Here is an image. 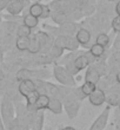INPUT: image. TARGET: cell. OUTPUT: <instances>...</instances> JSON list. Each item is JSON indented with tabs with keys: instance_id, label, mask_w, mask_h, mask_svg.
<instances>
[{
	"instance_id": "obj_3",
	"label": "cell",
	"mask_w": 120,
	"mask_h": 130,
	"mask_svg": "<svg viewBox=\"0 0 120 130\" xmlns=\"http://www.w3.org/2000/svg\"><path fill=\"white\" fill-rule=\"evenodd\" d=\"M53 45L64 50V51L67 50V51L71 52L77 51L80 46L79 43L77 41L76 37H73V36H59V37H55Z\"/></svg>"
},
{
	"instance_id": "obj_26",
	"label": "cell",
	"mask_w": 120,
	"mask_h": 130,
	"mask_svg": "<svg viewBox=\"0 0 120 130\" xmlns=\"http://www.w3.org/2000/svg\"><path fill=\"white\" fill-rule=\"evenodd\" d=\"M38 96H39L38 91H33V92L28 93L27 96L25 97V99H26V105H34V103L37 102V99H38Z\"/></svg>"
},
{
	"instance_id": "obj_5",
	"label": "cell",
	"mask_w": 120,
	"mask_h": 130,
	"mask_svg": "<svg viewBox=\"0 0 120 130\" xmlns=\"http://www.w3.org/2000/svg\"><path fill=\"white\" fill-rule=\"evenodd\" d=\"M37 36V39L39 41V45H40V52L41 53H44L46 55L48 51H50V48L53 46V38L50 33H47L46 31H39L38 33H35Z\"/></svg>"
},
{
	"instance_id": "obj_18",
	"label": "cell",
	"mask_w": 120,
	"mask_h": 130,
	"mask_svg": "<svg viewBox=\"0 0 120 130\" xmlns=\"http://www.w3.org/2000/svg\"><path fill=\"white\" fill-rule=\"evenodd\" d=\"M41 13H42V4L40 3H33L28 7V14H31L35 18H40Z\"/></svg>"
},
{
	"instance_id": "obj_23",
	"label": "cell",
	"mask_w": 120,
	"mask_h": 130,
	"mask_svg": "<svg viewBox=\"0 0 120 130\" xmlns=\"http://www.w3.org/2000/svg\"><path fill=\"white\" fill-rule=\"evenodd\" d=\"M95 44L101 45L103 47L108 46V44H110V37H108V34L104 33V32H100L95 38Z\"/></svg>"
},
{
	"instance_id": "obj_4",
	"label": "cell",
	"mask_w": 120,
	"mask_h": 130,
	"mask_svg": "<svg viewBox=\"0 0 120 130\" xmlns=\"http://www.w3.org/2000/svg\"><path fill=\"white\" fill-rule=\"evenodd\" d=\"M52 12H64V13H69L73 10L77 8L76 0H54L50 5Z\"/></svg>"
},
{
	"instance_id": "obj_28",
	"label": "cell",
	"mask_w": 120,
	"mask_h": 130,
	"mask_svg": "<svg viewBox=\"0 0 120 130\" xmlns=\"http://www.w3.org/2000/svg\"><path fill=\"white\" fill-rule=\"evenodd\" d=\"M111 26L113 28L114 32L120 33V15H117L112 19V23H111Z\"/></svg>"
},
{
	"instance_id": "obj_10",
	"label": "cell",
	"mask_w": 120,
	"mask_h": 130,
	"mask_svg": "<svg viewBox=\"0 0 120 130\" xmlns=\"http://www.w3.org/2000/svg\"><path fill=\"white\" fill-rule=\"evenodd\" d=\"M88 101L92 105L100 106L106 102V93H105V91H103V90H100L97 88V89L88 96Z\"/></svg>"
},
{
	"instance_id": "obj_1",
	"label": "cell",
	"mask_w": 120,
	"mask_h": 130,
	"mask_svg": "<svg viewBox=\"0 0 120 130\" xmlns=\"http://www.w3.org/2000/svg\"><path fill=\"white\" fill-rule=\"evenodd\" d=\"M53 77L57 79V82H59L60 85L64 86H76V77L72 76L67 70H66L62 65H57L53 69Z\"/></svg>"
},
{
	"instance_id": "obj_2",
	"label": "cell",
	"mask_w": 120,
	"mask_h": 130,
	"mask_svg": "<svg viewBox=\"0 0 120 130\" xmlns=\"http://www.w3.org/2000/svg\"><path fill=\"white\" fill-rule=\"evenodd\" d=\"M14 115H15V110H14V105L12 101L7 97H4L1 99V103H0V116H1V120L5 124V128L8 127L11 122L15 118Z\"/></svg>"
},
{
	"instance_id": "obj_33",
	"label": "cell",
	"mask_w": 120,
	"mask_h": 130,
	"mask_svg": "<svg viewBox=\"0 0 120 130\" xmlns=\"http://www.w3.org/2000/svg\"><path fill=\"white\" fill-rule=\"evenodd\" d=\"M59 130H77L74 127H71V125H68V127H64V128H60Z\"/></svg>"
},
{
	"instance_id": "obj_29",
	"label": "cell",
	"mask_w": 120,
	"mask_h": 130,
	"mask_svg": "<svg viewBox=\"0 0 120 130\" xmlns=\"http://www.w3.org/2000/svg\"><path fill=\"white\" fill-rule=\"evenodd\" d=\"M51 13L52 11L51 8H50V6L48 5H42V13H41L40 18L41 19H47V18L51 17Z\"/></svg>"
},
{
	"instance_id": "obj_20",
	"label": "cell",
	"mask_w": 120,
	"mask_h": 130,
	"mask_svg": "<svg viewBox=\"0 0 120 130\" xmlns=\"http://www.w3.org/2000/svg\"><path fill=\"white\" fill-rule=\"evenodd\" d=\"M89 53L94 57V58H100L103 57L104 53H105V47H103L101 45L98 44H93L91 47H89Z\"/></svg>"
},
{
	"instance_id": "obj_17",
	"label": "cell",
	"mask_w": 120,
	"mask_h": 130,
	"mask_svg": "<svg viewBox=\"0 0 120 130\" xmlns=\"http://www.w3.org/2000/svg\"><path fill=\"white\" fill-rule=\"evenodd\" d=\"M27 51L32 55H38L40 53V45H39V41L37 39V36L35 34H31L30 36V45H28Z\"/></svg>"
},
{
	"instance_id": "obj_22",
	"label": "cell",
	"mask_w": 120,
	"mask_h": 130,
	"mask_svg": "<svg viewBox=\"0 0 120 130\" xmlns=\"http://www.w3.org/2000/svg\"><path fill=\"white\" fill-rule=\"evenodd\" d=\"M46 55L51 58V60H54V59H58V58H60V57H62V55H64V50H61V48H59V47H57V46L53 45Z\"/></svg>"
},
{
	"instance_id": "obj_25",
	"label": "cell",
	"mask_w": 120,
	"mask_h": 130,
	"mask_svg": "<svg viewBox=\"0 0 120 130\" xmlns=\"http://www.w3.org/2000/svg\"><path fill=\"white\" fill-rule=\"evenodd\" d=\"M31 34H32V30H31V28L26 27V26H25V25H22V24L18 25V28H17V36H18V37L28 38Z\"/></svg>"
},
{
	"instance_id": "obj_8",
	"label": "cell",
	"mask_w": 120,
	"mask_h": 130,
	"mask_svg": "<svg viewBox=\"0 0 120 130\" xmlns=\"http://www.w3.org/2000/svg\"><path fill=\"white\" fill-rule=\"evenodd\" d=\"M35 91V85L32 79H24V80H20L19 84H18V93L20 95L21 97H26L28 93Z\"/></svg>"
},
{
	"instance_id": "obj_11",
	"label": "cell",
	"mask_w": 120,
	"mask_h": 130,
	"mask_svg": "<svg viewBox=\"0 0 120 130\" xmlns=\"http://www.w3.org/2000/svg\"><path fill=\"white\" fill-rule=\"evenodd\" d=\"M91 38H92L91 32H89L87 28H85V27H80L79 30L77 31V33H76L77 41L79 43V45H81V46H84V47L88 46L89 41H91Z\"/></svg>"
},
{
	"instance_id": "obj_40",
	"label": "cell",
	"mask_w": 120,
	"mask_h": 130,
	"mask_svg": "<svg viewBox=\"0 0 120 130\" xmlns=\"http://www.w3.org/2000/svg\"><path fill=\"white\" fill-rule=\"evenodd\" d=\"M119 125H120V123H119Z\"/></svg>"
},
{
	"instance_id": "obj_16",
	"label": "cell",
	"mask_w": 120,
	"mask_h": 130,
	"mask_svg": "<svg viewBox=\"0 0 120 130\" xmlns=\"http://www.w3.org/2000/svg\"><path fill=\"white\" fill-rule=\"evenodd\" d=\"M21 23H22V25H25L26 27L33 30V28H35L39 25V19L33 17V15H31V14L26 13L24 17H22V21H21Z\"/></svg>"
},
{
	"instance_id": "obj_15",
	"label": "cell",
	"mask_w": 120,
	"mask_h": 130,
	"mask_svg": "<svg viewBox=\"0 0 120 130\" xmlns=\"http://www.w3.org/2000/svg\"><path fill=\"white\" fill-rule=\"evenodd\" d=\"M50 18L58 25H62V24H65V23L73 21L69 13H64V12H52Z\"/></svg>"
},
{
	"instance_id": "obj_39",
	"label": "cell",
	"mask_w": 120,
	"mask_h": 130,
	"mask_svg": "<svg viewBox=\"0 0 120 130\" xmlns=\"http://www.w3.org/2000/svg\"><path fill=\"white\" fill-rule=\"evenodd\" d=\"M46 130H51V128H46Z\"/></svg>"
},
{
	"instance_id": "obj_36",
	"label": "cell",
	"mask_w": 120,
	"mask_h": 130,
	"mask_svg": "<svg viewBox=\"0 0 120 130\" xmlns=\"http://www.w3.org/2000/svg\"><path fill=\"white\" fill-rule=\"evenodd\" d=\"M105 130H115V129H114V127H112V125H110V127L107 128V129H105Z\"/></svg>"
},
{
	"instance_id": "obj_30",
	"label": "cell",
	"mask_w": 120,
	"mask_h": 130,
	"mask_svg": "<svg viewBox=\"0 0 120 130\" xmlns=\"http://www.w3.org/2000/svg\"><path fill=\"white\" fill-rule=\"evenodd\" d=\"M7 130H24L19 125V123H18V121H17V118H14L12 122L10 123V125L6 128Z\"/></svg>"
},
{
	"instance_id": "obj_27",
	"label": "cell",
	"mask_w": 120,
	"mask_h": 130,
	"mask_svg": "<svg viewBox=\"0 0 120 130\" xmlns=\"http://www.w3.org/2000/svg\"><path fill=\"white\" fill-rule=\"evenodd\" d=\"M17 79L20 82V80H24V79H31L30 78V69H21L17 72Z\"/></svg>"
},
{
	"instance_id": "obj_7",
	"label": "cell",
	"mask_w": 120,
	"mask_h": 130,
	"mask_svg": "<svg viewBox=\"0 0 120 130\" xmlns=\"http://www.w3.org/2000/svg\"><path fill=\"white\" fill-rule=\"evenodd\" d=\"M30 0H13L12 3L7 6V12L12 15H19L25 10V7L28 5Z\"/></svg>"
},
{
	"instance_id": "obj_32",
	"label": "cell",
	"mask_w": 120,
	"mask_h": 130,
	"mask_svg": "<svg viewBox=\"0 0 120 130\" xmlns=\"http://www.w3.org/2000/svg\"><path fill=\"white\" fill-rule=\"evenodd\" d=\"M115 13H117V15H120V0L115 5Z\"/></svg>"
},
{
	"instance_id": "obj_35",
	"label": "cell",
	"mask_w": 120,
	"mask_h": 130,
	"mask_svg": "<svg viewBox=\"0 0 120 130\" xmlns=\"http://www.w3.org/2000/svg\"><path fill=\"white\" fill-rule=\"evenodd\" d=\"M115 80H117V83H118V84H119V85H120V71L118 72L117 75H115Z\"/></svg>"
},
{
	"instance_id": "obj_13",
	"label": "cell",
	"mask_w": 120,
	"mask_h": 130,
	"mask_svg": "<svg viewBox=\"0 0 120 130\" xmlns=\"http://www.w3.org/2000/svg\"><path fill=\"white\" fill-rule=\"evenodd\" d=\"M47 110H50L52 113L54 115H61L64 111V106H62V102L59 101L58 98L54 97H50V103H48Z\"/></svg>"
},
{
	"instance_id": "obj_37",
	"label": "cell",
	"mask_w": 120,
	"mask_h": 130,
	"mask_svg": "<svg viewBox=\"0 0 120 130\" xmlns=\"http://www.w3.org/2000/svg\"><path fill=\"white\" fill-rule=\"evenodd\" d=\"M118 108H119V111H120V102H119V104H118Z\"/></svg>"
},
{
	"instance_id": "obj_31",
	"label": "cell",
	"mask_w": 120,
	"mask_h": 130,
	"mask_svg": "<svg viewBox=\"0 0 120 130\" xmlns=\"http://www.w3.org/2000/svg\"><path fill=\"white\" fill-rule=\"evenodd\" d=\"M12 1H13V0H0V12L4 10H6L7 6H8Z\"/></svg>"
},
{
	"instance_id": "obj_38",
	"label": "cell",
	"mask_w": 120,
	"mask_h": 130,
	"mask_svg": "<svg viewBox=\"0 0 120 130\" xmlns=\"http://www.w3.org/2000/svg\"><path fill=\"white\" fill-rule=\"evenodd\" d=\"M30 1H34V3H37V1H38V0H30Z\"/></svg>"
},
{
	"instance_id": "obj_24",
	"label": "cell",
	"mask_w": 120,
	"mask_h": 130,
	"mask_svg": "<svg viewBox=\"0 0 120 130\" xmlns=\"http://www.w3.org/2000/svg\"><path fill=\"white\" fill-rule=\"evenodd\" d=\"M106 102L108 103V105H110V106L118 105V104H119V102H120L119 93H118L117 91H113V92L111 93V95H108V96L106 95Z\"/></svg>"
},
{
	"instance_id": "obj_19",
	"label": "cell",
	"mask_w": 120,
	"mask_h": 130,
	"mask_svg": "<svg viewBox=\"0 0 120 130\" xmlns=\"http://www.w3.org/2000/svg\"><path fill=\"white\" fill-rule=\"evenodd\" d=\"M28 45H30V37L25 38V37H18L17 41H15V47L19 51H26L28 48Z\"/></svg>"
},
{
	"instance_id": "obj_6",
	"label": "cell",
	"mask_w": 120,
	"mask_h": 130,
	"mask_svg": "<svg viewBox=\"0 0 120 130\" xmlns=\"http://www.w3.org/2000/svg\"><path fill=\"white\" fill-rule=\"evenodd\" d=\"M110 112H111V106H106L103 110V112L100 113L99 116L95 118V121L92 123L91 128L88 130H105L108 122V117H110Z\"/></svg>"
},
{
	"instance_id": "obj_14",
	"label": "cell",
	"mask_w": 120,
	"mask_h": 130,
	"mask_svg": "<svg viewBox=\"0 0 120 130\" xmlns=\"http://www.w3.org/2000/svg\"><path fill=\"white\" fill-rule=\"evenodd\" d=\"M73 64H74L76 69L79 72L88 68V66H89V62H88V59H87V57L85 56V52H80L79 55L74 58Z\"/></svg>"
},
{
	"instance_id": "obj_21",
	"label": "cell",
	"mask_w": 120,
	"mask_h": 130,
	"mask_svg": "<svg viewBox=\"0 0 120 130\" xmlns=\"http://www.w3.org/2000/svg\"><path fill=\"white\" fill-rule=\"evenodd\" d=\"M95 89H97V85H95V84L89 83V82H85L81 86H80V90H81L82 95H84L85 97H88L89 95H91V93H92Z\"/></svg>"
},
{
	"instance_id": "obj_34",
	"label": "cell",
	"mask_w": 120,
	"mask_h": 130,
	"mask_svg": "<svg viewBox=\"0 0 120 130\" xmlns=\"http://www.w3.org/2000/svg\"><path fill=\"white\" fill-rule=\"evenodd\" d=\"M0 130H6V128H5V124H4L3 120H1V116H0Z\"/></svg>"
},
{
	"instance_id": "obj_12",
	"label": "cell",
	"mask_w": 120,
	"mask_h": 130,
	"mask_svg": "<svg viewBox=\"0 0 120 130\" xmlns=\"http://www.w3.org/2000/svg\"><path fill=\"white\" fill-rule=\"evenodd\" d=\"M101 78V76L99 75V72L97 71L95 66L94 64L89 65L88 68L86 69V73H85V82H89V83H93V84H98Z\"/></svg>"
},
{
	"instance_id": "obj_9",
	"label": "cell",
	"mask_w": 120,
	"mask_h": 130,
	"mask_svg": "<svg viewBox=\"0 0 120 130\" xmlns=\"http://www.w3.org/2000/svg\"><path fill=\"white\" fill-rule=\"evenodd\" d=\"M48 103H50V96L44 95V93H39L38 99L34 103V105H26V108H27V110H32V111L47 110Z\"/></svg>"
}]
</instances>
